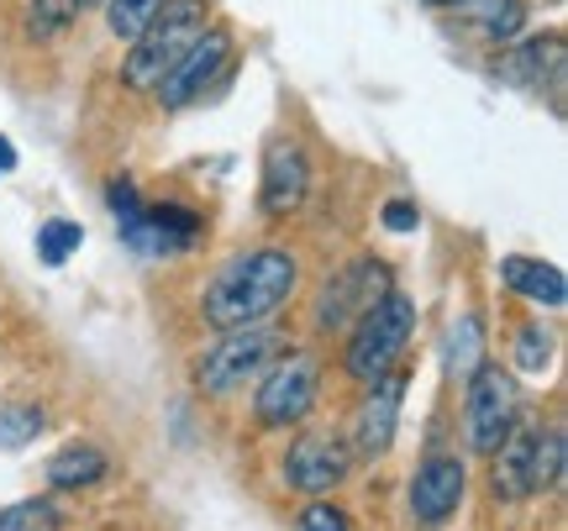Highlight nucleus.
Here are the masks:
<instances>
[{
  "mask_svg": "<svg viewBox=\"0 0 568 531\" xmlns=\"http://www.w3.org/2000/svg\"><path fill=\"white\" fill-rule=\"evenodd\" d=\"M516 364L527 368V374H542V368L552 364V337L537 327V321L516 331Z\"/></svg>",
  "mask_w": 568,
  "mask_h": 531,
  "instance_id": "25",
  "label": "nucleus"
},
{
  "mask_svg": "<svg viewBox=\"0 0 568 531\" xmlns=\"http://www.w3.org/2000/svg\"><path fill=\"white\" fill-rule=\"evenodd\" d=\"M105 473H111V458L101 448H90V442L59 448L48 458V484L53 490H90V484H101Z\"/></svg>",
  "mask_w": 568,
  "mask_h": 531,
  "instance_id": "16",
  "label": "nucleus"
},
{
  "mask_svg": "<svg viewBox=\"0 0 568 531\" xmlns=\"http://www.w3.org/2000/svg\"><path fill=\"white\" fill-rule=\"evenodd\" d=\"M226 69H232V32H226V27H205L201 38L190 42V53L163 74V84L153 95H159L163 105H190V101H201Z\"/></svg>",
  "mask_w": 568,
  "mask_h": 531,
  "instance_id": "7",
  "label": "nucleus"
},
{
  "mask_svg": "<svg viewBox=\"0 0 568 531\" xmlns=\"http://www.w3.org/2000/svg\"><path fill=\"white\" fill-rule=\"evenodd\" d=\"M516 410H521V395H516V379H510L500 364H479L464 379V437L474 452H495L516 431Z\"/></svg>",
  "mask_w": 568,
  "mask_h": 531,
  "instance_id": "6",
  "label": "nucleus"
},
{
  "mask_svg": "<svg viewBox=\"0 0 568 531\" xmlns=\"http://www.w3.org/2000/svg\"><path fill=\"white\" fill-rule=\"evenodd\" d=\"M443 364H447V374H458V379H468L479 364H489L485 358V321H479V316H458V321L447 327Z\"/></svg>",
  "mask_w": 568,
  "mask_h": 531,
  "instance_id": "18",
  "label": "nucleus"
},
{
  "mask_svg": "<svg viewBox=\"0 0 568 531\" xmlns=\"http://www.w3.org/2000/svg\"><path fill=\"white\" fill-rule=\"evenodd\" d=\"M311 195V159L295 137H274L264 153V184H258V205L264 216H295Z\"/></svg>",
  "mask_w": 568,
  "mask_h": 531,
  "instance_id": "12",
  "label": "nucleus"
},
{
  "mask_svg": "<svg viewBox=\"0 0 568 531\" xmlns=\"http://www.w3.org/2000/svg\"><path fill=\"white\" fill-rule=\"evenodd\" d=\"M464 490H468V469L458 452L422 458L416 473H410V515H416V527H443L447 515L464 506Z\"/></svg>",
  "mask_w": 568,
  "mask_h": 531,
  "instance_id": "10",
  "label": "nucleus"
},
{
  "mask_svg": "<svg viewBox=\"0 0 568 531\" xmlns=\"http://www.w3.org/2000/svg\"><path fill=\"white\" fill-rule=\"evenodd\" d=\"M84 243V232L74 222H63V216H53V222H42L38 226V258L48 268H59V264H69V253Z\"/></svg>",
  "mask_w": 568,
  "mask_h": 531,
  "instance_id": "23",
  "label": "nucleus"
},
{
  "mask_svg": "<svg viewBox=\"0 0 568 531\" xmlns=\"http://www.w3.org/2000/svg\"><path fill=\"white\" fill-rule=\"evenodd\" d=\"M353 473V448L332 431H305L284 452V484L301 494H332Z\"/></svg>",
  "mask_w": 568,
  "mask_h": 531,
  "instance_id": "8",
  "label": "nucleus"
},
{
  "mask_svg": "<svg viewBox=\"0 0 568 531\" xmlns=\"http://www.w3.org/2000/svg\"><path fill=\"white\" fill-rule=\"evenodd\" d=\"M11 164H17V153H11V143L0 137V169H11Z\"/></svg>",
  "mask_w": 568,
  "mask_h": 531,
  "instance_id": "28",
  "label": "nucleus"
},
{
  "mask_svg": "<svg viewBox=\"0 0 568 531\" xmlns=\"http://www.w3.org/2000/svg\"><path fill=\"white\" fill-rule=\"evenodd\" d=\"M211 27V0H163L159 17L132 38V53L122 59V80L138 95H153L163 74L190 53V42Z\"/></svg>",
  "mask_w": 568,
  "mask_h": 531,
  "instance_id": "2",
  "label": "nucleus"
},
{
  "mask_svg": "<svg viewBox=\"0 0 568 531\" xmlns=\"http://www.w3.org/2000/svg\"><path fill=\"white\" fill-rule=\"evenodd\" d=\"M84 6H95V0H84Z\"/></svg>",
  "mask_w": 568,
  "mask_h": 531,
  "instance_id": "30",
  "label": "nucleus"
},
{
  "mask_svg": "<svg viewBox=\"0 0 568 531\" xmlns=\"http://www.w3.org/2000/svg\"><path fill=\"white\" fill-rule=\"evenodd\" d=\"M316 395H322V364L305 348H284L274 364L258 374V389H253V421L268 431H290L301 427L305 416L316 410Z\"/></svg>",
  "mask_w": 568,
  "mask_h": 531,
  "instance_id": "5",
  "label": "nucleus"
},
{
  "mask_svg": "<svg viewBox=\"0 0 568 531\" xmlns=\"http://www.w3.org/2000/svg\"><path fill=\"white\" fill-rule=\"evenodd\" d=\"M280 353H284V343L274 327L222 331V337L195 358V389L211 395V400H226V395H237V389L258 385V374H264Z\"/></svg>",
  "mask_w": 568,
  "mask_h": 531,
  "instance_id": "4",
  "label": "nucleus"
},
{
  "mask_svg": "<svg viewBox=\"0 0 568 531\" xmlns=\"http://www.w3.org/2000/svg\"><path fill=\"white\" fill-rule=\"evenodd\" d=\"M531 442H537V431L516 427L500 448L489 452L495 458V479H489L495 500H527V494H537L531 490Z\"/></svg>",
  "mask_w": 568,
  "mask_h": 531,
  "instance_id": "15",
  "label": "nucleus"
},
{
  "mask_svg": "<svg viewBox=\"0 0 568 531\" xmlns=\"http://www.w3.org/2000/svg\"><path fill=\"white\" fill-rule=\"evenodd\" d=\"M564 427H542L531 442V490H564Z\"/></svg>",
  "mask_w": 568,
  "mask_h": 531,
  "instance_id": "19",
  "label": "nucleus"
},
{
  "mask_svg": "<svg viewBox=\"0 0 568 531\" xmlns=\"http://www.w3.org/2000/svg\"><path fill=\"white\" fill-rule=\"evenodd\" d=\"M389 268L379 258H358V264H347L332 285L322 289V300H316V327L322 331H343L353 327L358 316H364L379 295H389Z\"/></svg>",
  "mask_w": 568,
  "mask_h": 531,
  "instance_id": "9",
  "label": "nucleus"
},
{
  "mask_svg": "<svg viewBox=\"0 0 568 531\" xmlns=\"http://www.w3.org/2000/svg\"><path fill=\"white\" fill-rule=\"evenodd\" d=\"M400 406H406V374L389 368L368 385L364 406L353 416V442L347 448L364 452V458H385L389 442H395V427H400Z\"/></svg>",
  "mask_w": 568,
  "mask_h": 531,
  "instance_id": "11",
  "label": "nucleus"
},
{
  "mask_svg": "<svg viewBox=\"0 0 568 531\" xmlns=\"http://www.w3.org/2000/svg\"><path fill=\"white\" fill-rule=\"evenodd\" d=\"M410 337H416V306H410L400 289L379 295L374 306L353 321V337H347V353H343V368L358 379V385H374L379 374L400 368L406 358Z\"/></svg>",
  "mask_w": 568,
  "mask_h": 531,
  "instance_id": "3",
  "label": "nucleus"
},
{
  "mask_svg": "<svg viewBox=\"0 0 568 531\" xmlns=\"http://www.w3.org/2000/svg\"><path fill=\"white\" fill-rule=\"evenodd\" d=\"M301 285V264L284 247H253L237 253L232 264H222L211 274V285L201 295V321L216 331H243L264 327L268 316L295 295Z\"/></svg>",
  "mask_w": 568,
  "mask_h": 531,
  "instance_id": "1",
  "label": "nucleus"
},
{
  "mask_svg": "<svg viewBox=\"0 0 568 531\" xmlns=\"http://www.w3.org/2000/svg\"><path fill=\"white\" fill-rule=\"evenodd\" d=\"M500 74L521 90H542L548 84L552 105H564V32H542V38H527L521 48H510L500 59Z\"/></svg>",
  "mask_w": 568,
  "mask_h": 531,
  "instance_id": "13",
  "label": "nucleus"
},
{
  "mask_svg": "<svg viewBox=\"0 0 568 531\" xmlns=\"http://www.w3.org/2000/svg\"><path fill=\"white\" fill-rule=\"evenodd\" d=\"M426 6H464V0H426Z\"/></svg>",
  "mask_w": 568,
  "mask_h": 531,
  "instance_id": "29",
  "label": "nucleus"
},
{
  "mask_svg": "<svg viewBox=\"0 0 568 531\" xmlns=\"http://www.w3.org/2000/svg\"><path fill=\"white\" fill-rule=\"evenodd\" d=\"M163 0H105V27H111V38L132 42L148 27V21L159 17Z\"/></svg>",
  "mask_w": 568,
  "mask_h": 531,
  "instance_id": "21",
  "label": "nucleus"
},
{
  "mask_svg": "<svg viewBox=\"0 0 568 531\" xmlns=\"http://www.w3.org/2000/svg\"><path fill=\"white\" fill-rule=\"evenodd\" d=\"M379 222H385L389 232H410V226H422V211H416V201H385Z\"/></svg>",
  "mask_w": 568,
  "mask_h": 531,
  "instance_id": "27",
  "label": "nucleus"
},
{
  "mask_svg": "<svg viewBox=\"0 0 568 531\" xmlns=\"http://www.w3.org/2000/svg\"><path fill=\"white\" fill-rule=\"evenodd\" d=\"M500 279H506L521 300L531 306H548V310H564L568 300V279L558 264H542V258H500Z\"/></svg>",
  "mask_w": 568,
  "mask_h": 531,
  "instance_id": "14",
  "label": "nucleus"
},
{
  "mask_svg": "<svg viewBox=\"0 0 568 531\" xmlns=\"http://www.w3.org/2000/svg\"><path fill=\"white\" fill-rule=\"evenodd\" d=\"M38 431H42V410L38 406L0 410V448H27Z\"/></svg>",
  "mask_w": 568,
  "mask_h": 531,
  "instance_id": "24",
  "label": "nucleus"
},
{
  "mask_svg": "<svg viewBox=\"0 0 568 531\" xmlns=\"http://www.w3.org/2000/svg\"><path fill=\"white\" fill-rule=\"evenodd\" d=\"M80 11H84V0H32V11H27V38H38V42L59 38Z\"/></svg>",
  "mask_w": 568,
  "mask_h": 531,
  "instance_id": "20",
  "label": "nucleus"
},
{
  "mask_svg": "<svg viewBox=\"0 0 568 531\" xmlns=\"http://www.w3.org/2000/svg\"><path fill=\"white\" fill-rule=\"evenodd\" d=\"M295 531H353V527H347V511H337L332 500H311L295 515Z\"/></svg>",
  "mask_w": 568,
  "mask_h": 531,
  "instance_id": "26",
  "label": "nucleus"
},
{
  "mask_svg": "<svg viewBox=\"0 0 568 531\" xmlns=\"http://www.w3.org/2000/svg\"><path fill=\"white\" fill-rule=\"evenodd\" d=\"M474 32H485L489 42H510L527 27V0H464L458 6Z\"/></svg>",
  "mask_w": 568,
  "mask_h": 531,
  "instance_id": "17",
  "label": "nucleus"
},
{
  "mask_svg": "<svg viewBox=\"0 0 568 531\" xmlns=\"http://www.w3.org/2000/svg\"><path fill=\"white\" fill-rule=\"evenodd\" d=\"M63 527V511L53 500H17L0 511V531H53Z\"/></svg>",
  "mask_w": 568,
  "mask_h": 531,
  "instance_id": "22",
  "label": "nucleus"
}]
</instances>
